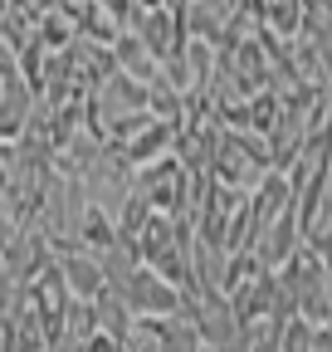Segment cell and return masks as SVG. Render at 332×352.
I'll use <instances>...</instances> for the list:
<instances>
[{
	"instance_id": "10",
	"label": "cell",
	"mask_w": 332,
	"mask_h": 352,
	"mask_svg": "<svg viewBox=\"0 0 332 352\" xmlns=\"http://www.w3.org/2000/svg\"><path fill=\"white\" fill-rule=\"evenodd\" d=\"M93 308H98V333H108V338L122 347V342H128V328H132V308H128V298L103 284V289L93 294Z\"/></svg>"
},
{
	"instance_id": "8",
	"label": "cell",
	"mask_w": 332,
	"mask_h": 352,
	"mask_svg": "<svg viewBox=\"0 0 332 352\" xmlns=\"http://www.w3.org/2000/svg\"><path fill=\"white\" fill-rule=\"evenodd\" d=\"M171 138H176V132H171V122L152 118L142 132H132V138H128V142H117V147H122V157H128L132 166H142V162H156V157H166V152H171Z\"/></svg>"
},
{
	"instance_id": "4",
	"label": "cell",
	"mask_w": 332,
	"mask_h": 352,
	"mask_svg": "<svg viewBox=\"0 0 332 352\" xmlns=\"http://www.w3.org/2000/svg\"><path fill=\"white\" fill-rule=\"evenodd\" d=\"M117 294L128 298L132 314H171V308H181V298H186L176 284H166L152 264H142V259L128 270V279L117 284Z\"/></svg>"
},
{
	"instance_id": "13",
	"label": "cell",
	"mask_w": 332,
	"mask_h": 352,
	"mask_svg": "<svg viewBox=\"0 0 332 352\" xmlns=\"http://www.w3.org/2000/svg\"><path fill=\"white\" fill-rule=\"evenodd\" d=\"M308 338H313V318H303V314H288L278 323V347L283 352H308Z\"/></svg>"
},
{
	"instance_id": "2",
	"label": "cell",
	"mask_w": 332,
	"mask_h": 352,
	"mask_svg": "<svg viewBox=\"0 0 332 352\" xmlns=\"http://www.w3.org/2000/svg\"><path fill=\"white\" fill-rule=\"evenodd\" d=\"M132 171H137V166L122 157L117 142H103V147L93 152V162L83 166V176H78L83 201H93V206H103V210H117L122 201H128V191H132Z\"/></svg>"
},
{
	"instance_id": "11",
	"label": "cell",
	"mask_w": 332,
	"mask_h": 352,
	"mask_svg": "<svg viewBox=\"0 0 332 352\" xmlns=\"http://www.w3.org/2000/svg\"><path fill=\"white\" fill-rule=\"evenodd\" d=\"M181 103H186V94H181L176 83H166L161 74L147 83V113H152V118H161V122H176V118H181Z\"/></svg>"
},
{
	"instance_id": "14",
	"label": "cell",
	"mask_w": 332,
	"mask_h": 352,
	"mask_svg": "<svg viewBox=\"0 0 332 352\" xmlns=\"http://www.w3.org/2000/svg\"><path fill=\"white\" fill-rule=\"evenodd\" d=\"M93 6L117 25V30H128V20H132V10H137V0H93Z\"/></svg>"
},
{
	"instance_id": "6",
	"label": "cell",
	"mask_w": 332,
	"mask_h": 352,
	"mask_svg": "<svg viewBox=\"0 0 332 352\" xmlns=\"http://www.w3.org/2000/svg\"><path fill=\"white\" fill-rule=\"evenodd\" d=\"M54 259H59V270H64L69 294L93 298V294L103 289V270H98V254H93V250H83V245H64Z\"/></svg>"
},
{
	"instance_id": "3",
	"label": "cell",
	"mask_w": 332,
	"mask_h": 352,
	"mask_svg": "<svg viewBox=\"0 0 332 352\" xmlns=\"http://www.w3.org/2000/svg\"><path fill=\"white\" fill-rule=\"evenodd\" d=\"M186 182H191V171H186L171 152L156 157V162H142V166L132 171V191H137L152 210L186 215V220H191V210H186Z\"/></svg>"
},
{
	"instance_id": "12",
	"label": "cell",
	"mask_w": 332,
	"mask_h": 352,
	"mask_svg": "<svg viewBox=\"0 0 332 352\" xmlns=\"http://www.w3.org/2000/svg\"><path fill=\"white\" fill-rule=\"evenodd\" d=\"M211 74H215V44L186 39V78H191L195 94H205V88H211Z\"/></svg>"
},
{
	"instance_id": "9",
	"label": "cell",
	"mask_w": 332,
	"mask_h": 352,
	"mask_svg": "<svg viewBox=\"0 0 332 352\" xmlns=\"http://www.w3.org/2000/svg\"><path fill=\"white\" fill-rule=\"evenodd\" d=\"M93 333H98V308H93V298L69 294V303H64V328H59V347H88Z\"/></svg>"
},
{
	"instance_id": "5",
	"label": "cell",
	"mask_w": 332,
	"mask_h": 352,
	"mask_svg": "<svg viewBox=\"0 0 332 352\" xmlns=\"http://www.w3.org/2000/svg\"><path fill=\"white\" fill-rule=\"evenodd\" d=\"M128 30L147 44V50L156 54V59H166V54H181L186 50V20H176L166 6H137L132 10V20H128Z\"/></svg>"
},
{
	"instance_id": "1",
	"label": "cell",
	"mask_w": 332,
	"mask_h": 352,
	"mask_svg": "<svg viewBox=\"0 0 332 352\" xmlns=\"http://www.w3.org/2000/svg\"><path fill=\"white\" fill-rule=\"evenodd\" d=\"M269 166L274 162H269L264 132H254V127H220L215 152H211V176L215 182H225L235 191H249Z\"/></svg>"
},
{
	"instance_id": "7",
	"label": "cell",
	"mask_w": 332,
	"mask_h": 352,
	"mask_svg": "<svg viewBox=\"0 0 332 352\" xmlns=\"http://www.w3.org/2000/svg\"><path fill=\"white\" fill-rule=\"evenodd\" d=\"M112 59H117L122 74H132L137 83H152V78L161 74V59L147 50V44H142L132 30H117V39H112Z\"/></svg>"
}]
</instances>
